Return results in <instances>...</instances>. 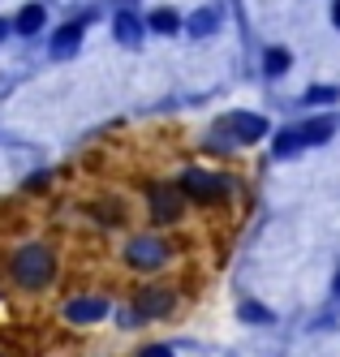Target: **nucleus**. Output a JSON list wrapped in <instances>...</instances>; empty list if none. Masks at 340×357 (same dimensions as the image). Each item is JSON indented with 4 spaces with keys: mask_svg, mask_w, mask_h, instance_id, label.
I'll use <instances>...</instances> for the list:
<instances>
[{
    "mask_svg": "<svg viewBox=\"0 0 340 357\" xmlns=\"http://www.w3.org/2000/svg\"><path fill=\"white\" fill-rule=\"evenodd\" d=\"M13 275H17V284H26V289H43L52 280V254L43 245H26L13 259Z\"/></svg>",
    "mask_w": 340,
    "mask_h": 357,
    "instance_id": "1",
    "label": "nucleus"
},
{
    "mask_svg": "<svg viewBox=\"0 0 340 357\" xmlns=\"http://www.w3.org/2000/svg\"><path fill=\"white\" fill-rule=\"evenodd\" d=\"M164 241L160 237H138L134 245H129V263H134V267H142V271H151V267H160L164 263Z\"/></svg>",
    "mask_w": 340,
    "mask_h": 357,
    "instance_id": "2",
    "label": "nucleus"
},
{
    "mask_svg": "<svg viewBox=\"0 0 340 357\" xmlns=\"http://www.w3.org/2000/svg\"><path fill=\"white\" fill-rule=\"evenodd\" d=\"M224 130L237 138V142H258V138H263V130H267V121L254 116V112H242V116H228Z\"/></svg>",
    "mask_w": 340,
    "mask_h": 357,
    "instance_id": "3",
    "label": "nucleus"
},
{
    "mask_svg": "<svg viewBox=\"0 0 340 357\" xmlns=\"http://www.w3.org/2000/svg\"><path fill=\"white\" fill-rule=\"evenodd\" d=\"M103 314H108V301H103V297H77V301L65 305V319L69 323H95Z\"/></svg>",
    "mask_w": 340,
    "mask_h": 357,
    "instance_id": "4",
    "label": "nucleus"
},
{
    "mask_svg": "<svg viewBox=\"0 0 340 357\" xmlns=\"http://www.w3.org/2000/svg\"><path fill=\"white\" fill-rule=\"evenodd\" d=\"M181 190H186V194H194L198 202H207V198L224 194V181H220V176H207V172H186V181H181Z\"/></svg>",
    "mask_w": 340,
    "mask_h": 357,
    "instance_id": "5",
    "label": "nucleus"
},
{
    "mask_svg": "<svg viewBox=\"0 0 340 357\" xmlns=\"http://www.w3.org/2000/svg\"><path fill=\"white\" fill-rule=\"evenodd\" d=\"M177 211H181V198H177L172 190H155V198H151V215L160 220V224H168V220H177Z\"/></svg>",
    "mask_w": 340,
    "mask_h": 357,
    "instance_id": "6",
    "label": "nucleus"
},
{
    "mask_svg": "<svg viewBox=\"0 0 340 357\" xmlns=\"http://www.w3.org/2000/svg\"><path fill=\"white\" fill-rule=\"evenodd\" d=\"M168 293L164 289H147V293H138V314H168Z\"/></svg>",
    "mask_w": 340,
    "mask_h": 357,
    "instance_id": "7",
    "label": "nucleus"
},
{
    "mask_svg": "<svg viewBox=\"0 0 340 357\" xmlns=\"http://www.w3.org/2000/svg\"><path fill=\"white\" fill-rule=\"evenodd\" d=\"M77 39H82V26H65L57 39H52V56H69L77 47Z\"/></svg>",
    "mask_w": 340,
    "mask_h": 357,
    "instance_id": "8",
    "label": "nucleus"
},
{
    "mask_svg": "<svg viewBox=\"0 0 340 357\" xmlns=\"http://www.w3.org/2000/svg\"><path fill=\"white\" fill-rule=\"evenodd\" d=\"M302 146H306L302 130H284V134H276V155H297Z\"/></svg>",
    "mask_w": 340,
    "mask_h": 357,
    "instance_id": "9",
    "label": "nucleus"
},
{
    "mask_svg": "<svg viewBox=\"0 0 340 357\" xmlns=\"http://www.w3.org/2000/svg\"><path fill=\"white\" fill-rule=\"evenodd\" d=\"M39 26H43V9H39V5H26V9L17 13V31H22V35H35Z\"/></svg>",
    "mask_w": 340,
    "mask_h": 357,
    "instance_id": "10",
    "label": "nucleus"
},
{
    "mask_svg": "<svg viewBox=\"0 0 340 357\" xmlns=\"http://www.w3.org/2000/svg\"><path fill=\"white\" fill-rule=\"evenodd\" d=\"M332 130H336V121H310V125H302V138H306V146L310 142H327Z\"/></svg>",
    "mask_w": 340,
    "mask_h": 357,
    "instance_id": "11",
    "label": "nucleus"
},
{
    "mask_svg": "<svg viewBox=\"0 0 340 357\" xmlns=\"http://www.w3.org/2000/svg\"><path fill=\"white\" fill-rule=\"evenodd\" d=\"M117 39L121 43H138V17L134 13H121L117 17Z\"/></svg>",
    "mask_w": 340,
    "mask_h": 357,
    "instance_id": "12",
    "label": "nucleus"
},
{
    "mask_svg": "<svg viewBox=\"0 0 340 357\" xmlns=\"http://www.w3.org/2000/svg\"><path fill=\"white\" fill-rule=\"evenodd\" d=\"M151 26H155V31H164V35H172V31L181 26V17H177L172 9H155V13H151Z\"/></svg>",
    "mask_w": 340,
    "mask_h": 357,
    "instance_id": "13",
    "label": "nucleus"
},
{
    "mask_svg": "<svg viewBox=\"0 0 340 357\" xmlns=\"http://www.w3.org/2000/svg\"><path fill=\"white\" fill-rule=\"evenodd\" d=\"M212 26H216V13H212V9H202V13L190 17V31H194V35H207Z\"/></svg>",
    "mask_w": 340,
    "mask_h": 357,
    "instance_id": "14",
    "label": "nucleus"
},
{
    "mask_svg": "<svg viewBox=\"0 0 340 357\" xmlns=\"http://www.w3.org/2000/svg\"><path fill=\"white\" fill-rule=\"evenodd\" d=\"M289 69V52H284V47H272L267 52V73H284Z\"/></svg>",
    "mask_w": 340,
    "mask_h": 357,
    "instance_id": "15",
    "label": "nucleus"
},
{
    "mask_svg": "<svg viewBox=\"0 0 340 357\" xmlns=\"http://www.w3.org/2000/svg\"><path fill=\"white\" fill-rule=\"evenodd\" d=\"M336 99V86H310L306 91V104H332Z\"/></svg>",
    "mask_w": 340,
    "mask_h": 357,
    "instance_id": "16",
    "label": "nucleus"
},
{
    "mask_svg": "<svg viewBox=\"0 0 340 357\" xmlns=\"http://www.w3.org/2000/svg\"><path fill=\"white\" fill-rule=\"evenodd\" d=\"M242 319H250V323H267L272 310H263V305H254V301H242Z\"/></svg>",
    "mask_w": 340,
    "mask_h": 357,
    "instance_id": "17",
    "label": "nucleus"
},
{
    "mask_svg": "<svg viewBox=\"0 0 340 357\" xmlns=\"http://www.w3.org/2000/svg\"><path fill=\"white\" fill-rule=\"evenodd\" d=\"M142 357H172V349H164V344H151V349H142Z\"/></svg>",
    "mask_w": 340,
    "mask_h": 357,
    "instance_id": "18",
    "label": "nucleus"
},
{
    "mask_svg": "<svg viewBox=\"0 0 340 357\" xmlns=\"http://www.w3.org/2000/svg\"><path fill=\"white\" fill-rule=\"evenodd\" d=\"M332 17H336V26H340V0H336V9H332Z\"/></svg>",
    "mask_w": 340,
    "mask_h": 357,
    "instance_id": "19",
    "label": "nucleus"
},
{
    "mask_svg": "<svg viewBox=\"0 0 340 357\" xmlns=\"http://www.w3.org/2000/svg\"><path fill=\"white\" fill-rule=\"evenodd\" d=\"M336 293H340V275H336Z\"/></svg>",
    "mask_w": 340,
    "mask_h": 357,
    "instance_id": "20",
    "label": "nucleus"
}]
</instances>
